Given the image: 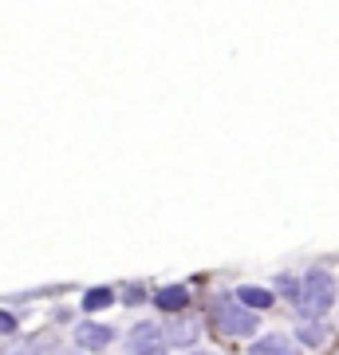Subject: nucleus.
<instances>
[{
    "label": "nucleus",
    "instance_id": "obj_1",
    "mask_svg": "<svg viewBox=\"0 0 339 355\" xmlns=\"http://www.w3.org/2000/svg\"><path fill=\"white\" fill-rule=\"evenodd\" d=\"M339 300V284L331 272L324 268H308L300 277V304H296V316L300 320H324Z\"/></svg>",
    "mask_w": 339,
    "mask_h": 355
},
{
    "label": "nucleus",
    "instance_id": "obj_2",
    "mask_svg": "<svg viewBox=\"0 0 339 355\" xmlns=\"http://www.w3.org/2000/svg\"><path fill=\"white\" fill-rule=\"evenodd\" d=\"M209 320H214L217 336H225V340H257L261 336V316L237 304V296H217Z\"/></svg>",
    "mask_w": 339,
    "mask_h": 355
},
{
    "label": "nucleus",
    "instance_id": "obj_3",
    "mask_svg": "<svg viewBox=\"0 0 339 355\" xmlns=\"http://www.w3.org/2000/svg\"><path fill=\"white\" fill-rule=\"evenodd\" d=\"M123 355H170V343H166L162 324H158V320H139L134 328L126 331Z\"/></svg>",
    "mask_w": 339,
    "mask_h": 355
},
{
    "label": "nucleus",
    "instance_id": "obj_4",
    "mask_svg": "<svg viewBox=\"0 0 339 355\" xmlns=\"http://www.w3.org/2000/svg\"><path fill=\"white\" fill-rule=\"evenodd\" d=\"M114 336H119V331H114L111 324H99V320H79L76 328H71V343H76V352H83V355L107 352L114 343Z\"/></svg>",
    "mask_w": 339,
    "mask_h": 355
},
{
    "label": "nucleus",
    "instance_id": "obj_5",
    "mask_svg": "<svg viewBox=\"0 0 339 355\" xmlns=\"http://www.w3.org/2000/svg\"><path fill=\"white\" fill-rule=\"evenodd\" d=\"M166 331V343L170 347H177V352H198V340H201V320L193 316V312H182V316H170L162 324Z\"/></svg>",
    "mask_w": 339,
    "mask_h": 355
},
{
    "label": "nucleus",
    "instance_id": "obj_6",
    "mask_svg": "<svg viewBox=\"0 0 339 355\" xmlns=\"http://www.w3.org/2000/svg\"><path fill=\"white\" fill-rule=\"evenodd\" d=\"M150 304L166 316H182V312H189V288L186 284H162V288H154Z\"/></svg>",
    "mask_w": 339,
    "mask_h": 355
},
{
    "label": "nucleus",
    "instance_id": "obj_7",
    "mask_svg": "<svg viewBox=\"0 0 339 355\" xmlns=\"http://www.w3.org/2000/svg\"><path fill=\"white\" fill-rule=\"evenodd\" d=\"M60 343L55 340H40V336H16V340L0 343V355H55Z\"/></svg>",
    "mask_w": 339,
    "mask_h": 355
},
{
    "label": "nucleus",
    "instance_id": "obj_8",
    "mask_svg": "<svg viewBox=\"0 0 339 355\" xmlns=\"http://www.w3.org/2000/svg\"><path fill=\"white\" fill-rule=\"evenodd\" d=\"M249 355H300V347L284 331H268V336H257L249 343Z\"/></svg>",
    "mask_w": 339,
    "mask_h": 355
},
{
    "label": "nucleus",
    "instance_id": "obj_9",
    "mask_svg": "<svg viewBox=\"0 0 339 355\" xmlns=\"http://www.w3.org/2000/svg\"><path fill=\"white\" fill-rule=\"evenodd\" d=\"M119 304V292L111 288V284H95V288H87L83 296H79V312H83V320H91L95 312H107V308Z\"/></svg>",
    "mask_w": 339,
    "mask_h": 355
},
{
    "label": "nucleus",
    "instance_id": "obj_10",
    "mask_svg": "<svg viewBox=\"0 0 339 355\" xmlns=\"http://www.w3.org/2000/svg\"><path fill=\"white\" fill-rule=\"evenodd\" d=\"M233 296H237V304H245L249 312H257V316H261V312H268V308L277 304V292L264 288V284H241Z\"/></svg>",
    "mask_w": 339,
    "mask_h": 355
},
{
    "label": "nucleus",
    "instance_id": "obj_11",
    "mask_svg": "<svg viewBox=\"0 0 339 355\" xmlns=\"http://www.w3.org/2000/svg\"><path fill=\"white\" fill-rule=\"evenodd\" d=\"M327 340H331V328H327L324 320H300V324H296V347L315 352V347H324Z\"/></svg>",
    "mask_w": 339,
    "mask_h": 355
},
{
    "label": "nucleus",
    "instance_id": "obj_12",
    "mask_svg": "<svg viewBox=\"0 0 339 355\" xmlns=\"http://www.w3.org/2000/svg\"><path fill=\"white\" fill-rule=\"evenodd\" d=\"M272 292H277V296H284V300L296 308V304H300V277H292V272H277Z\"/></svg>",
    "mask_w": 339,
    "mask_h": 355
},
{
    "label": "nucleus",
    "instance_id": "obj_13",
    "mask_svg": "<svg viewBox=\"0 0 339 355\" xmlns=\"http://www.w3.org/2000/svg\"><path fill=\"white\" fill-rule=\"evenodd\" d=\"M119 300H123V308H142V304H150V296H146V284H139V280H126L123 292H119Z\"/></svg>",
    "mask_w": 339,
    "mask_h": 355
},
{
    "label": "nucleus",
    "instance_id": "obj_14",
    "mask_svg": "<svg viewBox=\"0 0 339 355\" xmlns=\"http://www.w3.org/2000/svg\"><path fill=\"white\" fill-rule=\"evenodd\" d=\"M16 336H20V320L0 308V340H16Z\"/></svg>",
    "mask_w": 339,
    "mask_h": 355
},
{
    "label": "nucleus",
    "instance_id": "obj_15",
    "mask_svg": "<svg viewBox=\"0 0 339 355\" xmlns=\"http://www.w3.org/2000/svg\"><path fill=\"white\" fill-rule=\"evenodd\" d=\"M51 320H55V324H71V328L79 324V320H76V312H71L67 304H55V308H51Z\"/></svg>",
    "mask_w": 339,
    "mask_h": 355
},
{
    "label": "nucleus",
    "instance_id": "obj_16",
    "mask_svg": "<svg viewBox=\"0 0 339 355\" xmlns=\"http://www.w3.org/2000/svg\"><path fill=\"white\" fill-rule=\"evenodd\" d=\"M55 355H83V352H76V347H60Z\"/></svg>",
    "mask_w": 339,
    "mask_h": 355
},
{
    "label": "nucleus",
    "instance_id": "obj_17",
    "mask_svg": "<svg viewBox=\"0 0 339 355\" xmlns=\"http://www.w3.org/2000/svg\"><path fill=\"white\" fill-rule=\"evenodd\" d=\"M186 355H217V352H201V347H198V352H186Z\"/></svg>",
    "mask_w": 339,
    "mask_h": 355
}]
</instances>
